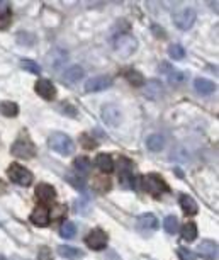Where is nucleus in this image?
<instances>
[{
  "label": "nucleus",
  "mask_w": 219,
  "mask_h": 260,
  "mask_svg": "<svg viewBox=\"0 0 219 260\" xmlns=\"http://www.w3.org/2000/svg\"><path fill=\"white\" fill-rule=\"evenodd\" d=\"M48 145H50L51 150L56 151L58 155H63V157L71 155L75 150L73 139L65 133H53L50 136V139H48Z\"/></svg>",
  "instance_id": "f257e3e1"
},
{
  "label": "nucleus",
  "mask_w": 219,
  "mask_h": 260,
  "mask_svg": "<svg viewBox=\"0 0 219 260\" xmlns=\"http://www.w3.org/2000/svg\"><path fill=\"white\" fill-rule=\"evenodd\" d=\"M141 189L145 193H148L150 195H153V197H158L163 193H166L168 187L163 182V179L158 177L157 174H148L145 177H141Z\"/></svg>",
  "instance_id": "f03ea898"
},
{
  "label": "nucleus",
  "mask_w": 219,
  "mask_h": 260,
  "mask_svg": "<svg viewBox=\"0 0 219 260\" xmlns=\"http://www.w3.org/2000/svg\"><path fill=\"white\" fill-rule=\"evenodd\" d=\"M136 48H138L136 38H134V36H131V34H127V33L117 36V38H115V41H114V51L119 55V57H122V58L131 57V55L136 51Z\"/></svg>",
  "instance_id": "7ed1b4c3"
},
{
  "label": "nucleus",
  "mask_w": 219,
  "mask_h": 260,
  "mask_svg": "<svg viewBox=\"0 0 219 260\" xmlns=\"http://www.w3.org/2000/svg\"><path fill=\"white\" fill-rule=\"evenodd\" d=\"M12 155L17 158H24V160H29L36 157V146L34 143L31 141L29 138H26V136H22V138L15 139L14 145L10 148Z\"/></svg>",
  "instance_id": "20e7f679"
},
{
  "label": "nucleus",
  "mask_w": 219,
  "mask_h": 260,
  "mask_svg": "<svg viewBox=\"0 0 219 260\" xmlns=\"http://www.w3.org/2000/svg\"><path fill=\"white\" fill-rule=\"evenodd\" d=\"M7 175H9V179L14 184H17V186H24V187L31 186L33 181H34L33 172L27 170L26 167H22V165H17V163H14V165L9 167Z\"/></svg>",
  "instance_id": "39448f33"
},
{
  "label": "nucleus",
  "mask_w": 219,
  "mask_h": 260,
  "mask_svg": "<svg viewBox=\"0 0 219 260\" xmlns=\"http://www.w3.org/2000/svg\"><path fill=\"white\" fill-rule=\"evenodd\" d=\"M196 17H197L196 10L190 9V7H184V9H180L178 12H175L173 14V22H175V26H177L178 29L187 31V29H190V27L194 26Z\"/></svg>",
  "instance_id": "423d86ee"
},
{
  "label": "nucleus",
  "mask_w": 219,
  "mask_h": 260,
  "mask_svg": "<svg viewBox=\"0 0 219 260\" xmlns=\"http://www.w3.org/2000/svg\"><path fill=\"white\" fill-rule=\"evenodd\" d=\"M117 172H119V181L122 186L129 187L131 184L134 186V175H133V162L129 158L122 157L117 162Z\"/></svg>",
  "instance_id": "0eeeda50"
},
{
  "label": "nucleus",
  "mask_w": 219,
  "mask_h": 260,
  "mask_svg": "<svg viewBox=\"0 0 219 260\" xmlns=\"http://www.w3.org/2000/svg\"><path fill=\"white\" fill-rule=\"evenodd\" d=\"M107 242H109V238H107V233H106L104 230H101V228H95V230H92L85 237V243L92 250H104L106 247H107Z\"/></svg>",
  "instance_id": "6e6552de"
},
{
  "label": "nucleus",
  "mask_w": 219,
  "mask_h": 260,
  "mask_svg": "<svg viewBox=\"0 0 219 260\" xmlns=\"http://www.w3.org/2000/svg\"><path fill=\"white\" fill-rule=\"evenodd\" d=\"M34 90L38 92L39 97H43L45 101H53V99L56 97V87L48 78H39L34 85Z\"/></svg>",
  "instance_id": "1a4fd4ad"
},
{
  "label": "nucleus",
  "mask_w": 219,
  "mask_h": 260,
  "mask_svg": "<svg viewBox=\"0 0 219 260\" xmlns=\"http://www.w3.org/2000/svg\"><path fill=\"white\" fill-rule=\"evenodd\" d=\"M112 85V78L107 75H97L85 82V92H102Z\"/></svg>",
  "instance_id": "9d476101"
},
{
  "label": "nucleus",
  "mask_w": 219,
  "mask_h": 260,
  "mask_svg": "<svg viewBox=\"0 0 219 260\" xmlns=\"http://www.w3.org/2000/svg\"><path fill=\"white\" fill-rule=\"evenodd\" d=\"M136 226L139 231H143V233H153V231L158 228V218L153 213H145V214L138 216Z\"/></svg>",
  "instance_id": "9b49d317"
},
{
  "label": "nucleus",
  "mask_w": 219,
  "mask_h": 260,
  "mask_svg": "<svg viewBox=\"0 0 219 260\" xmlns=\"http://www.w3.org/2000/svg\"><path fill=\"white\" fill-rule=\"evenodd\" d=\"M101 116L106 125L109 126H117L119 123H121V111H119L114 104H106V106L102 107Z\"/></svg>",
  "instance_id": "f8f14e48"
},
{
  "label": "nucleus",
  "mask_w": 219,
  "mask_h": 260,
  "mask_svg": "<svg viewBox=\"0 0 219 260\" xmlns=\"http://www.w3.org/2000/svg\"><path fill=\"white\" fill-rule=\"evenodd\" d=\"M85 77V70L80 66V65H71L66 68L65 71H63L61 78L65 83H70V85H73V83L80 82V80Z\"/></svg>",
  "instance_id": "ddd939ff"
},
{
  "label": "nucleus",
  "mask_w": 219,
  "mask_h": 260,
  "mask_svg": "<svg viewBox=\"0 0 219 260\" xmlns=\"http://www.w3.org/2000/svg\"><path fill=\"white\" fill-rule=\"evenodd\" d=\"M36 197L43 204L53 202L55 197H56V191H55V187L50 186V184H39V186L36 187Z\"/></svg>",
  "instance_id": "4468645a"
},
{
  "label": "nucleus",
  "mask_w": 219,
  "mask_h": 260,
  "mask_svg": "<svg viewBox=\"0 0 219 260\" xmlns=\"http://www.w3.org/2000/svg\"><path fill=\"white\" fill-rule=\"evenodd\" d=\"M197 249H199V254L206 260H218V243L213 242V240L201 242V245H199Z\"/></svg>",
  "instance_id": "2eb2a0df"
},
{
  "label": "nucleus",
  "mask_w": 219,
  "mask_h": 260,
  "mask_svg": "<svg viewBox=\"0 0 219 260\" xmlns=\"http://www.w3.org/2000/svg\"><path fill=\"white\" fill-rule=\"evenodd\" d=\"M31 221L34 223L36 226L39 228H45L50 225L51 218H50V211L46 209V207H36V209L33 211V214H31Z\"/></svg>",
  "instance_id": "dca6fc26"
},
{
  "label": "nucleus",
  "mask_w": 219,
  "mask_h": 260,
  "mask_svg": "<svg viewBox=\"0 0 219 260\" xmlns=\"http://www.w3.org/2000/svg\"><path fill=\"white\" fill-rule=\"evenodd\" d=\"M58 255L61 259H66V260H78V259H82L85 254H83L80 249H75V247H71V245H59Z\"/></svg>",
  "instance_id": "f3484780"
},
{
  "label": "nucleus",
  "mask_w": 219,
  "mask_h": 260,
  "mask_svg": "<svg viewBox=\"0 0 219 260\" xmlns=\"http://www.w3.org/2000/svg\"><path fill=\"white\" fill-rule=\"evenodd\" d=\"M68 60V55H66V51L59 50V48H56V50H53L50 53V58H48V63H50L51 66H53V70H58L59 66L65 65V62Z\"/></svg>",
  "instance_id": "a211bd4d"
},
{
  "label": "nucleus",
  "mask_w": 219,
  "mask_h": 260,
  "mask_svg": "<svg viewBox=\"0 0 219 260\" xmlns=\"http://www.w3.org/2000/svg\"><path fill=\"white\" fill-rule=\"evenodd\" d=\"M178 202H180V207L185 214H189V216L197 214L199 206H197V202L194 201V197H190L189 194H182L180 199H178Z\"/></svg>",
  "instance_id": "6ab92c4d"
},
{
  "label": "nucleus",
  "mask_w": 219,
  "mask_h": 260,
  "mask_svg": "<svg viewBox=\"0 0 219 260\" xmlns=\"http://www.w3.org/2000/svg\"><path fill=\"white\" fill-rule=\"evenodd\" d=\"M194 89H196L197 94H201V95H211L214 90H216V85H214V82H211L208 78H196Z\"/></svg>",
  "instance_id": "aec40b11"
},
{
  "label": "nucleus",
  "mask_w": 219,
  "mask_h": 260,
  "mask_svg": "<svg viewBox=\"0 0 219 260\" xmlns=\"http://www.w3.org/2000/svg\"><path fill=\"white\" fill-rule=\"evenodd\" d=\"M95 165L99 167V170L104 172V174H109V172L114 170V160L107 153H99L97 157H95Z\"/></svg>",
  "instance_id": "412c9836"
},
{
  "label": "nucleus",
  "mask_w": 219,
  "mask_h": 260,
  "mask_svg": "<svg viewBox=\"0 0 219 260\" xmlns=\"http://www.w3.org/2000/svg\"><path fill=\"white\" fill-rule=\"evenodd\" d=\"M163 146H165V139H163V136L160 134H151L148 136V139H146V148H148L150 151H153V153L162 151Z\"/></svg>",
  "instance_id": "4be33fe9"
},
{
  "label": "nucleus",
  "mask_w": 219,
  "mask_h": 260,
  "mask_svg": "<svg viewBox=\"0 0 219 260\" xmlns=\"http://www.w3.org/2000/svg\"><path fill=\"white\" fill-rule=\"evenodd\" d=\"M162 94H163L162 83L158 82V80H150L148 85H146V89H145V95H146V97L157 99V97H160Z\"/></svg>",
  "instance_id": "5701e85b"
},
{
  "label": "nucleus",
  "mask_w": 219,
  "mask_h": 260,
  "mask_svg": "<svg viewBox=\"0 0 219 260\" xmlns=\"http://www.w3.org/2000/svg\"><path fill=\"white\" fill-rule=\"evenodd\" d=\"M182 238L185 240V242H194V240L197 238V225L192 221L185 223L184 228H182Z\"/></svg>",
  "instance_id": "b1692460"
},
{
  "label": "nucleus",
  "mask_w": 219,
  "mask_h": 260,
  "mask_svg": "<svg viewBox=\"0 0 219 260\" xmlns=\"http://www.w3.org/2000/svg\"><path fill=\"white\" fill-rule=\"evenodd\" d=\"M0 113L7 116V118H14V116L19 114V106L12 101H3L0 102Z\"/></svg>",
  "instance_id": "393cba45"
},
{
  "label": "nucleus",
  "mask_w": 219,
  "mask_h": 260,
  "mask_svg": "<svg viewBox=\"0 0 219 260\" xmlns=\"http://www.w3.org/2000/svg\"><path fill=\"white\" fill-rule=\"evenodd\" d=\"M59 235H61V238H66V240H71L77 235V225H75L73 221H65L59 228Z\"/></svg>",
  "instance_id": "a878e982"
},
{
  "label": "nucleus",
  "mask_w": 219,
  "mask_h": 260,
  "mask_svg": "<svg viewBox=\"0 0 219 260\" xmlns=\"http://www.w3.org/2000/svg\"><path fill=\"white\" fill-rule=\"evenodd\" d=\"M75 170L78 172V175H85L90 172V167H92V163H90V160L87 157H78L75 158Z\"/></svg>",
  "instance_id": "bb28decb"
},
{
  "label": "nucleus",
  "mask_w": 219,
  "mask_h": 260,
  "mask_svg": "<svg viewBox=\"0 0 219 260\" xmlns=\"http://www.w3.org/2000/svg\"><path fill=\"white\" fill-rule=\"evenodd\" d=\"M178 219H177V216H166L165 219H163V228H165V231L166 233H170V235H175L178 231Z\"/></svg>",
  "instance_id": "cd10ccee"
},
{
  "label": "nucleus",
  "mask_w": 219,
  "mask_h": 260,
  "mask_svg": "<svg viewBox=\"0 0 219 260\" xmlns=\"http://www.w3.org/2000/svg\"><path fill=\"white\" fill-rule=\"evenodd\" d=\"M124 77L127 78V82L131 83V85H136V87H141L143 85V82H145V78H143V75L139 73V71L136 70H126V73H124Z\"/></svg>",
  "instance_id": "c85d7f7f"
},
{
  "label": "nucleus",
  "mask_w": 219,
  "mask_h": 260,
  "mask_svg": "<svg viewBox=\"0 0 219 260\" xmlns=\"http://www.w3.org/2000/svg\"><path fill=\"white\" fill-rule=\"evenodd\" d=\"M168 55H170V58L175 60V62H180V60L185 58V50H184V46H182V45L175 43V45H170Z\"/></svg>",
  "instance_id": "c756f323"
},
{
  "label": "nucleus",
  "mask_w": 219,
  "mask_h": 260,
  "mask_svg": "<svg viewBox=\"0 0 219 260\" xmlns=\"http://www.w3.org/2000/svg\"><path fill=\"white\" fill-rule=\"evenodd\" d=\"M21 66L24 68V70L31 71V73H34V75H39V73H41V66H39L36 62H33V60H22V62H21Z\"/></svg>",
  "instance_id": "7c9ffc66"
},
{
  "label": "nucleus",
  "mask_w": 219,
  "mask_h": 260,
  "mask_svg": "<svg viewBox=\"0 0 219 260\" xmlns=\"http://www.w3.org/2000/svg\"><path fill=\"white\" fill-rule=\"evenodd\" d=\"M94 186L97 187L99 193H106V191L110 187V182H109V179H106V177H97L94 181Z\"/></svg>",
  "instance_id": "2f4dec72"
},
{
  "label": "nucleus",
  "mask_w": 219,
  "mask_h": 260,
  "mask_svg": "<svg viewBox=\"0 0 219 260\" xmlns=\"http://www.w3.org/2000/svg\"><path fill=\"white\" fill-rule=\"evenodd\" d=\"M166 75H168V80L173 83V85H178V83H182L185 80V75L180 73V71H177V70H170Z\"/></svg>",
  "instance_id": "473e14b6"
},
{
  "label": "nucleus",
  "mask_w": 219,
  "mask_h": 260,
  "mask_svg": "<svg viewBox=\"0 0 219 260\" xmlns=\"http://www.w3.org/2000/svg\"><path fill=\"white\" fill-rule=\"evenodd\" d=\"M80 143H82V146L85 148V150H94V148H97V141L90 138L89 134H82L80 136Z\"/></svg>",
  "instance_id": "72a5a7b5"
},
{
  "label": "nucleus",
  "mask_w": 219,
  "mask_h": 260,
  "mask_svg": "<svg viewBox=\"0 0 219 260\" xmlns=\"http://www.w3.org/2000/svg\"><path fill=\"white\" fill-rule=\"evenodd\" d=\"M177 254L178 257H180V260H196V254L189 249H184V247H180V249L177 250Z\"/></svg>",
  "instance_id": "f704fd0d"
},
{
  "label": "nucleus",
  "mask_w": 219,
  "mask_h": 260,
  "mask_svg": "<svg viewBox=\"0 0 219 260\" xmlns=\"http://www.w3.org/2000/svg\"><path fill=\"white\" fill-rule=\"evenodd\" d=\"M38 259H39V260H50V259H51V252H50V249H48V247H43V249L39 250Z\"/></svg>",
  "instance_id": "c9c22d12"
},
{
  "label": "nucleus",
  "mask_w": 219,
  "mask_h": 260,
  "mask_svg": "<svg viewBox=\"0 0 219 260\" xmlns=\"http://www.w3.org/2000/svg\"><path fill=\"white\" fill-rule=\"evenodd\" d=\"M61 113H68L70 116H77V111L73 109L71 106H66V104H61Z\"/></svg>",
  "instance_id": "e433bc0d"
},
{
  "label": "nucleus",
  "mask_w": 219,
  "mask_h": 260,
  "mask_svg": "<svg viewBox=\"0 0 219 260\" xmlns=\"http://www.w3.org/2000/svg\"><path fill=\"white\" fill-rule=\"evenodd\" d=\"M170 70H172V66H170L168 63H162L160 65V71H163V73H168Z\"/></svg>",
  "instance_id": "4c0bfd02"
},
{
  "label": "nucleus",
  "mask_w": 219,
  "mask_h": 260,
  "mask_svg": "<svg viewBox=\"0 0 219 260\" xmlns=\"http://www.w3.org/2000/svg\"><path fill=\"white\" fill-rule=\"evenodd\" d=\"M3 191H5V184L0 181V194H3Z\"/></svg>",
  "instance_id": "58836bf2"
},
{
  "label": "nucleus",
  "mask_w": 219,
  "mask_h": 260,
  "mask_svg": "<svg viewBox=\"0 0 219 260\" xmlns=\"http://www.w3.org/2000/svg\"><path fill=\"white\" fill-rule=\"evenodd\" d=\"M0 260H5V259H3V257H0Z\"/></svg>",
  "instance_id": "ea45409f"
}]
</instances>
